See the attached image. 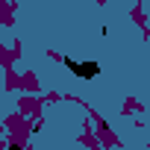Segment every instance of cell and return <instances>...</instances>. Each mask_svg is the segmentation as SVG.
Returning <instances> with one entry per match:
<instances>
[{
    "mask_svg": "<svg viewBox=\"0 0 150 150\" xmlns=\"http://www.w3.org/2000/svg\"><path fill=\"white\" fill-rule=\"evenodd\" d=\"M65 65H68V71L74 74V77H83V80H94L100 74V65L97 62H74V59L65 56Z\"/></svg>",
    "mask_w": 150,
    "mask_h": 150,
    "instance_id": "cell-1",
    "label": "cell"
}]
</instances>
